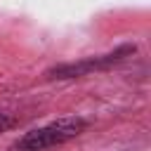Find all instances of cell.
<instances>
[{
	"mask_svg": "<svg viewBox=\"0 0 151 151\" xmlns=\"http://www.w3.org/2000/svg\"><path fill=\"white\" fill-rule=\"evenodd\" d=\"M87 127V120L73 116V118H59L45 127H38V130H31L26 132L19 142H17V149L19 151H45L50 146H57V144H64L73 137H78L83 130Z\"/></svg>",
	"mask_w": 151,
	"mask_h": 151,
	"instance_id": "obj_1",
	"label": "cell"
},
{
	"mask_svg": "<svg viewBox=\"0 0 151 151\" xmlns=\"http://www.w3.org/2000/svg\"><path fill=\"white\" fill-rule=\"evenodd\" d=\"M5 125H7V120H5V118H0V130H2Z\"/></svg>",
	"mask_w": 151,
	"mask_h": 151,
	"instance_id": "obj_2",
	"label": "cell"
}]
</instances>
